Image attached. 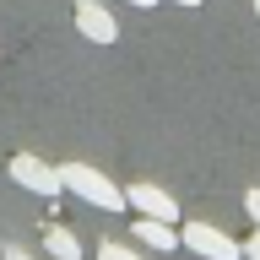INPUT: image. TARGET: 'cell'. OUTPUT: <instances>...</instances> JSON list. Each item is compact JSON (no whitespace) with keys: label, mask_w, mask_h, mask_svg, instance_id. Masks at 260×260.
<instances>
[{"label":"cell","mask_w":260,"mask_h":260,"mask_svg":"<svg viewBox=\"0 0 260 260\" xmlns=\"http://www.w3.org/2000/svg\"><path fill=\"white\" fill-rule=\"evenodd\" d=\"M60 184L76 195V201L98 206V211H125V190H119L109 174L87 168V162H60Z\"/></svg>","instance_id":"1"},{"label":"cell","mask_w":260,"mask_h":260,"mask_svg":"<svg viewBox=\"0 0 260 260\" xmlns=\"http://www.w3.org/2000/svg\"><path fill=\"white\" fill-rule=\"evenodd\" d=\"M179 244H184L190 255H201V260H244V244L228 239L222 228H211V222H184Z\"/></svg>","instance_id":"2"},{"label":"cell","mask_w":260,"mask_h":260,"mask_svg":"<svg viewBox=\"0 0 260 260\" xmlns=\"http://www.w3.org/2000/svg\"><path fill=\"white\" fill-rule=\"evenodd\" d=\"M11 179L22 184V190L44 195V201H54V195L65 190V184H60V168H49V162L32 157V152H16V157H11Z\"/></svg>","instance_id":"3"},{"label":"cell","mask_w":260,"mask_h":260,"mask_svg":"<svg viewBox=\"0 0 260 260\" xmlns=\"http://www.w3.org/2000/svg\"><path fill=\"white\" fill-rule=\"evenodd\" d=\"M76 32L87 44H114V38H119V22H114V11L103 0H81L76 6Z\"/></svg>","instance_id":"4"},{"label":"cell","mask_w":260,"mask_h":260,"mask_svg":"<svg viewBox=\"0 0 260 260\" xmlns=\"http://www.w3.org/2000/svg\"><path fill=\"white\" fill-rule=\"evenodd\" d=\"M125 211H136V217H162V222H174V217H179L174 195H168V190H157V184H146V179L125 190Z\"/></svg>","instance_id":"5"},{"label":"cell","mask_w":260,"mask_h":260,"mask_svg":"<svg viewBox=\"0 0 260 260\" xmlns=\"http://www.w3.org/2000/svg\"><path fill=\"white\" fill-rule=\"evenodd\" d=\"M130 239L141 244V249L168 255V249L179 244V233H174V222H162V217H136V222H130Z\"/></svg>","instance_id":"6"},{"label":"cell","mask_w":260,"mask_h":260,"mask_svg":"<svg viewBox=\"0 0 260 260\" xmlns=\"http://www.w3.org/2000/svg\"><path fill=\"white\" fill-rule=\"evenodd\" d=\"M44 249H49L54 260H87V255H81V239L71 233V228H60V222L44 228Z\"/></svg>","instance_id":"7"},{"label":"cell","mask_w":260,"mask_h":260,"mask_svg":"<svg viewBox=\"0 0 260 260\" xmlns=\"http://www.w3.org/2000/svg\"><path fill=\"white\" fill-rule=\"evenodd\" d=\"M98 260H141V255H136L130 244H119V239H103L98 244Z\"/></svg>","instance_id":"8"},{"label":"cell","mask_w":260,"mask_h":260,"mask_svg":"<svg viewBox=\"0 0 260 260\" xmlns=\"http://www.w3.org/2000/svg\"><path fill=\"white\" fill-rule=\"evenodd\" d=\"M0 260H38V255H27L22 244H6V249H0Z\"/></svg>","instance_id":"9"},{"label":"cell","mask_w":260,"mask_h":260,"mask_svg":"<svg viewBox=\"0 0 260 260\" xmlns=\"http://www.w3.org/2000/svg\"><path fill=\"white\" fill-rule=\"evenodd\" d=\"M244 211H249V217H255V228H260V190H249V195H244Z\"/></svg>","instance_id":"10"},{"label":"cell","mask_w":260,"mask_h":260,"mask_svg":"<svg viewBox=\"0 0 260 260\" xmlns=\"http://www.w3.org/2000/svg\"><path fill=\"white\" fill-rule=\"evenodd\" d=\"M244 260H260V228H255V239L244 244Z\"/></svg>","instance_id":"11"},{"label":"cell","mask_w":260,"mask_h":260,"mask_svg":"<svg viewBox=\"0 0 260 260\" xmlns=\"http://www.w3.org/2000/svg\"><path fill=\"white\" fill-rule=\"evenodd\" d=\"M130 6H141V11H146V6H157V0H130Z\"/></svg>","instance_id":"12"},{"label":"cell","mask_w":260,"mask_h":260,"mask_svg":"<svg viewBox=\"0 0 260 260\" xmlns=\"http://www.w3.org/2000/svg\"><path fill=\"white\" fill-rule=\"evenodd\" d=\"M174 6H201V0H174Z\"/></svg>","instance_id":"13"},{"label":"cell","mask_w":260,"mask_h":260,"mask_svg":"<svg viewBox=\"0 0 260 260\" xmlns=\"http://www.w3.org/2000/svg\"><path fill=\"white\" fill-rule=\"evenodd\" d=\"M255 16H260V0H255Z\"/></svg>","instance_id":"14"}]
</instances>
